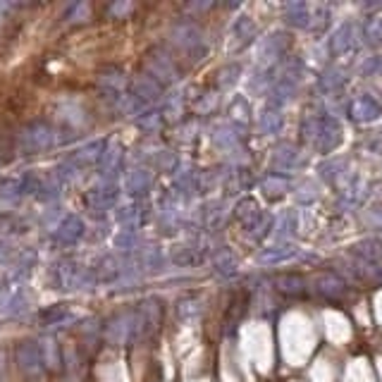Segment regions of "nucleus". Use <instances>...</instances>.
I'll return each mask as SVG.
<instances>
[{"label":"nucleus","mask_w":382,"mask_h":382,"mask_svg":"<svg viewBox=\"0 0 382 382\" xmlns=\"http://www.w3.org/2000/svg\"><path fill=\"white\" fill-rule=\"evenodd\" d=\"M375 115H378V105L370 98H361L353 103V117H358V120H370Z\"/></svg>","instance_id":"nucleus-1"}]
</instances>
